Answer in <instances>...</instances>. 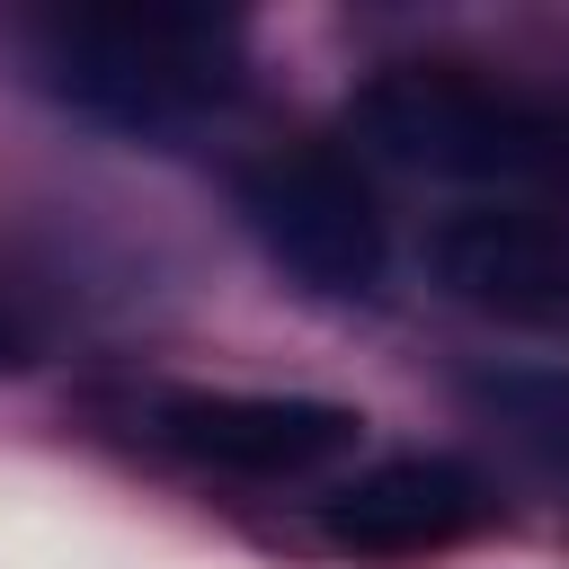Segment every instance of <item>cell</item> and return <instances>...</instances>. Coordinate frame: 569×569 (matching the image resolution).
<instances>
[{"label": "cell", "instance_id": "obj_1", "mask_svg": "<svg viewBox=\"0 0 569 569\" xmlns=\"http://www.w3.org/2000/svg\"><path fill=\"white\" fill-rule=\"evenodd\" d=\"M27 62L36 80L116 133H187L204 116H222L249 80V36L222 9H160V0H124V9H53L27 18Z\"/></svg>", "mask_w": 569, "mask_h": 569}, {"label": "cell", "instance_id": "obj_5", "mask_svg": "<svg viewBox=\"0 0 569 569\" xmlns=\"http://www.w3.org/2000/svg\"><path fill=\"white\" fill-rule=\"evenodd\" d=\"M427 276L507 329H569V213L551 204H462L427 231Z\"/></svg>", "mask_w": 569, "mask_h": 569}, {"label": "cell", "instance_id": "obj_4", "mask_svg": "<svg viewBox=\"0 0 569 569\" xmlns=\"http://www.w3.org/2000/svg\"><path fill=\"white\" fill-rule=\"evenodd\" d=\"M142 427L151 445L222 480H311L347 462L365 436L347 400H311V391H160Z\"/></svg>", "mask_w": 569, "mask_h": 569}, {"label": "cell", "instance_id": "obj_6", "mask_svg": "<svg viewBox=\"0 0 569 569\" xmlns=\"http://www.w3.org/2000/svg\"><path fill=\"white\" fill-rule=\"evenodd\" d=\"M489 516H498L489 480L453 453H391L320 498V533L356 560H427V551L471 542Z\"/></svg>", "mask_w": 569, "mask_h": 569}, {"label": "cell", "instance_id": "obj_3", "mask_svg": "<svg viewBox=\"0 0 569 569\" xmlns=\"http://www.w3.org/2000/svg\"><path fill=\"white\" fill-rule=\"evenodd\" d=\"M240 213L293 284H311V293H373L382 284V258H391L382 204L347 151L276 142L267 160L240 169Z\"/></svg>", "mask_w": 569, "mask_h": 569}, {"label": "cell", "instance_id": "obj_2", "mask_svg": "<svg viewBox=\"0 0 569 569\" xmlns=\"http://www.w3.org/2000/svg\"><path fill=\"white\" fill-rule=\"evenodd\" d=\"M356 133L427 178L569 187V98L516 89L480 62H391L356 89Z\"/></svg>", "mask_w": 569, "mask_h": 569}, {"label": "cell", "instance_id": "obj_7", "mask_svg": "<svg viewBox=\"0 0 569 569\" xmlns=\"http://www.w3.org/2000/svg\"><path fill=\"white\" fill-rule=\"evenodd\" d=\"M0 365H27V338H18V320L0 311Z\"/></svg>", "mask_w": 569, "mask_h": 569}]
</instances>
